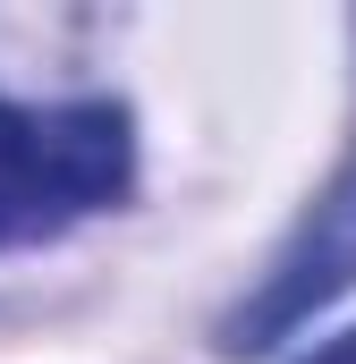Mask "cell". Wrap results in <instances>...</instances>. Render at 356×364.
<instances>
[{
  "label": "cell",
  "instance_id": "cell-2",
  "mask_svg": "<svg viewBox=\"0 0 356 364\" xmlns=\"http://www.w3.org/2000/svg\"><path fill=\"white\" fill-rule=\"evenodd\" d=\"M348 288H356V161L305 212V229L288 237V255L271 263V279L221 322V356H263V348H280L305 314H323Z\"/></svg>",
  "mask_w": 356,
  "mask_h": 364
},
{
  "label": "cell",
  "instance_id": "cell-1",
  "mask_svg": "<svg viewBox=\"0 0 356 364\" xmlns=\"http://www.w3.org/2000/svg\"><path fill=\"white\" fill-rule=\"evenodd\" d=\"M127 110L119 102H0V246L51 237L127 186Z\"/></svg>",
  "mask_w": 356,
  "mask_h": 364
},
{
  "label": "cell",
  "instance_id": "cell-3",
  "mask_svg": "<svg viewBox=\"0 0 356 364\" xmlns=\"http://www.w3.org/2000/svg\"><path fill=\"white\" fill-rule=\"evenodd\" d=\"M305 364H356V331H348V339H331V348H314Z\"/></svg>",
  "mask_w": 356,
  "mask_h": 364
}]
</instances>
